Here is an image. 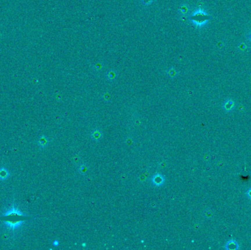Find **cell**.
I'll list each match as a JSON object with an SVG mask.
<instances>
[{"label":"cell","instance_id":"obj_2","mask_svg":"<svg viewBox=\"0 0 251 250\" xmlns=\"http://www.w3.org/2000/svg\"><path fill=\"white\" fill-rule=\"evenodd\" d=\"M211 18V16L208 15L204 11L199 10L194 12L192 16H189V20L193 21V23H195L198 26H202L205 23H206L208 21L210 20Z\"/></svg>","mask_w":251,"mask_h":250},{"label":"cell","instance_id":"obj_8","mask_svg":"<svg viewBox=\"0 0 251 250\" xmlns=\"http://www.w3.org/2000/svg\"><path fill=\"white\" fill-rule=\"evenodd\" d=\"M142 3L145 5H149L153 2V0H141Z\"/></svg>","mask_w":251,"mask_h":250},{"label":"cell","instance_id":"obj_5","mask_svg":"<svg viewBox=\"0 0 251 250\" xmlns=\"http://www.w3.org/2000/svg\"><path fill=\"white\" fill-rule=\"evenodd\" d=\"M116 76V73L115 71H110L107 73V78L110 80H113Z\"/></svg>","mask_w":251,"mask_h":250},{"label":"cell","instance_id":"obj_4","mask_svg":"<svg viewBox=\"0 0 251 250\" xmlns=\"http://www.w3.org/2000/svg\"><path fill=\"white\" fill-rule=\"evenodd\" d=\"M47 142H48V140H47V138H46L45 136H41L37 141V143L40 147L46 146L47 145Z\"/></svg>","mask_w":251,"mask_h":250},{"label":"cell","instance_id":"obj_9","mask_svg":"<svg viewBox=\"0 0 251 250\" xmlns=\"http://www.w3.org/2000/svg\"><path fill=\"white\" fill-rule=\"evenodd\" d=\"M248 37H249V38H250V39H251V34H250V35H248Z\"/></svg>","mask_w":251,"mask_h":250},{"label":"cell","instance_id":"obj_1","mask_svg":"<svg viewBox=\"0 0 251 250\" xmlns=\"http://www.w3.org/2000/svg\"><path fill=\"white\" fill-rule=\"evenodd\" d=\"M0 219H2V222L8 226L10 230H15L20 227L24 222L30 219L27 216L22 213L15 205L12 207L4 213Z\"/></svg>","mask_w":251,"mask_h":250},{"label":"cell","instance_id":"obj_3","mask_svg":"<svg viewBox=\"0 0 251 250\" xmlns=\"http://www.w3.org/2000/svg\"><path fill=\"white\" fill-rule=\"evenodd\" d=\"M9 175L10 173L6 168H5V167L0 168V180L5 181L9 177Z\"/></svg>","mask_w":251,"mask_h":250},{"label":"cell","instance_id":"obj_7","mask_svg":"<svg viewBox=\"0 0 251 250\" xmlns=\"http://www.w3.org/2000/svg\"><path fill=\"white\" fill-rule=\"evenodd\" d=\"M167 73H168V74H169L171 76H175L176 71H175V70L174 69V68L171 67V68H170V70L167 71Z\"/></svg>","mask_w":251,"mask_h":250},{"label":"cell","instance_id":"obj_6","mask_svg":"<svg viewBox=\"0 0 251 250\" xmlns=\"http://www.w3.org/2000/svg\"><path fill=\"white\" fill-rule=\"evenodd\" d=\"M178 11H179V12L181 14H183V15H184V14H186L187 12H188V7H187L185 5H182V6L180 7L179 10Z\"/></svg>","mask_w":251,"mask_h":250}]
</instances>
